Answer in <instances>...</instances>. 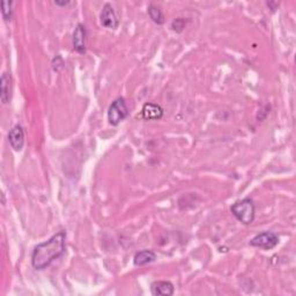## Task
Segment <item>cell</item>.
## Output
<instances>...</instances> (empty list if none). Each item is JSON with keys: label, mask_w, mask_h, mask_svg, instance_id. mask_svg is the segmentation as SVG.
<instances>
[{"label": "cell", "mask_w": 296, "mask_h": 296, "mask_svg": "<svg viewBox=\"0 0 296 296\" xmlns=\"http://www.w3.org/2000/svg\"><path fill=\"white\" fill-rule=\"evenodd\" d=\"M101 23L109 29H116L119 25L118 19L116 17V13L110 4H106L101 12Z\"/></svg>", "instance_id": "5"}, {"label": "cell", "mask_w": 296, "mask_h": 296, "mask_svg": "<svg viewBox=\"0 0 296 296\" xmlns=\"http://www.w3.org/2000/svg\"><path fill=\"white\" fill-rule=\"evenodd\" d=\"M157 259V255L152 250H142L135 254L133 262L135 266H145L147 264L153 263Z\"/></svg>", "instance_id": "10"}, {"label": "cell", "mask_w": 296, "mask_h": 296, "mask_svg": "<svg viewBox=\"0 0 296 296\" xmlns=\"http://www.w3.org/2000/svg\"><path fill=\"white\" fill-rule=\"evenodd\" d=\"M9 141L14 151H21L25 143V132L20 125H15L9 133Z\"/></svg>", "instance_id": "7"}, {"label": "cell", "mask_w": 296, "mask_h": 296, "mask_svg": "<svg viewBox=\"0 0 296 296\" xmlns=\"http://www.w3.org/2000/svg\"><path fill=\"white\" fill-rule=\"evenodd\" d=\"M171 28H173V30H175V32L181 33L182 30L185 28V20L182 18L176 19V20H174L173 23H171Z\"/></svg>", "instance_id": "14"}, {"label": "cell", "mask_w": 296, "mask_h": 296, "mask_svg": "<svg viewBox=\"0 0 296 296\" xmlns=\"http://www.w3.org/2000/svg\"><path fill=\"white\" fill-rule=\"evenodd\" d=\"M128 115V109L125 100L123 97H118L110 104L108 110V120L111 125H118Z\"/></svg>", "instance_id": "3"}, {"label": "cell", "mask_w": 296, "mask_h": 296, "mask_svg": "<svg viewBox=\"0 0 296 296\" xmlns=\"http://www.w3.org/2000/svg\"><path fill=\"white\" fill-rule=\"evenodd\" d=\"M279 243V237L276 234L272 232H264L262 234L255 236L254 239L250 241L251 247H256L259 249H264V250H271L274 249Z\"/></svg>", "instance_id": "4"}, {"label": "cell", "mask_w": 296, "mask_h": 296, "mask_svg": "<svg viewBox=\"0 0 296 296\" xmlns=\"http://www.w3.org/2000/svg\"><path fill=\"white\" fill-rule=\"evenodd\" d=\"M63 65H64V61H63V59H61L60 56H57L52 61V67H53L54 71H57V72L60 71V68L63 67Z\"/></svg>", "instance_id": "15"}, {"label": "cell", "mask_w": 296, "mask_h": 296, "mask_svg": "<svg viewBox=\"0 0 296 296\" xmlns=\"http://www.w3.org/2000/svg\"><path fill=\"white\" fill-rule=\"evenodd\" d=\"M152 294L154 296H171L174 294V285L169 281H155L151 286Z\"/></svg>", "instance_id": "9"}, {"label": "cell", "mask_w": 296, "mask_h": 296, "mask_svg": "<svg viewBox=\"0 0 296 296\" xmlns=\"http://www.w3.org/2000/svg\"><path fill=\"white\" fill-rule=\"evenodd\" d=\"M148 14H150V18L152 19V20H153L155 23H158V25H162V23L165 22L162 12L157 6L154 5L148 6Z\"/></svg>", "instance_id": "12"}, {"label": "cell", "mask_w": 296, "mask_h": 296, "mask_svg": "<svg viewBox=\"0 0 296 296\" xmlns=\"http://www.w3.org/2000/svg\"><path fill=\"white\" fill-rule=\"evenodd\" d=\"M12 5L13 3L12 2H3L2 3V13L3 17L6 21H9L12 19Z\"/></svg>", "instance_id": "13"}, {"label": "cell", "mask_w": 296, "mask_h": 296, "mask_svg": "<svg viewBox=\"0 0 296 296\" xmlns=\"http://www.w3.org/2000/svg\"><path fill=\"white\" fill-rule=\"evenodd\" d=\"M141 116L143 119L146 120H157L161 119L163 116V109L161 106L155 103H146L143 104L142 110H141Z\"/></svg>", "instance_id": "8"}, {"label": "cell", "mask_w": 296, "mask_h": 296, "mask_svg": "<svg viewBox=\"0 0 296 296\" xmlns=\"http://www.w3.org/2000/svg\"><path fill=\"white\" fill-rule=\"evenodd\" d=\"M232 213L243 225H250L255 220V204L249 198H245L240 201H236L231 208Z\"/></svg>", "instance_id": "2"}, {"label": "cell", "mask_w": 296, "mask_h": 296, "mask_svg": "<svg viewBox=\"0 0 296 296\" xmlns=\"http://www.w3.org/2000/svg\"><path fill=\"white\" fill-rule=\"evenodd\" d=\"M2 101L3 103H9L10 101V77L6 73L2 76Z\"/></svg>", "instance_id": "11"}, {"label": "cell", "mask_w": 296, "mask_h": 296, "mask_svg": "<svg viewBox=\"0 0 296 296\" xmlns=\"http://www.w3.org/2000/svg\"><path fill=\"white\" fill-rule=\"evenodd\" d=\"M54 4H56V5H58V6H64V7H66V6L74 5V4H76V3H73V2H54Z\"/></svg>", "instance_id": "16"}, {"label": "cell", "mask_w": 296, "mask_h": 296, "mask_svg": "<svg viewBox=\"0 0 296 296\" xmlns=\"http://www.w3.org/2000/svg\"><path fill=\"white\" fill-rule=\"evenodd\" d=\"M66 233L59 232L45 242L35 247L32 255V264L34 268L41 271L49 267L52 262L59 258L65 252Z\"/></svg>", "instance_id": "1"}, {"label": "cell", "mask_w": 296, "mask_h": 296, "mask_svg": "<svg viewBox=\"0 0 296 296\" xmlns=\"http://www.w3.org/2000/svg\"><path fill=\"white\" fill-rule=\"evenodd\" d=\"M86 36H87V32H86L85 26L79 23L73 33V48L77 52H86Z\"/></svg>", "instance_id": "6"}]
</instances>
